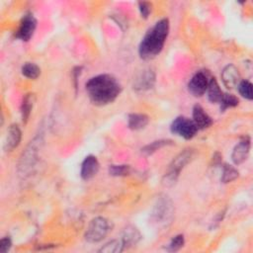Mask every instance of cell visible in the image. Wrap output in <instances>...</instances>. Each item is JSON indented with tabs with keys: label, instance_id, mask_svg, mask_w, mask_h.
<instances>
[{
	"label": "cell",
	"instance_id": "6da1fadb",
	"mask_svg": "<svg viewBox=\"0 0 253 253\" xmlns=\"http://www.w3.org/2000/svg\"><path fill=\"white\" fill-rule=\"evenodd\" d=\"M89 100L96 106L113 103L122 92L120 81L112 74H99L91 77L85 84Z\"/></svg>",
	"mask_w": 253,
	"mask_h": 253
},
{
	"label": "cell",
	"instance_id": "7a4b0ae2",
	"mask_svg": "<svg viewBox=\"0 0 253 253\" xmlns=\"http://www.w3.org/2000/svg\"><path fill=\"white\" fill-rule=\"evenodd\" d=\"M170 30V23L167 18L157 21L147 30L138 46L139 57L143 60L155 58L163 49Z\"/></svg>",
	"mask_w": 253,
	"mask_h": 253
},
{
	"label": "cell",
	"instance_id": "3957f363",
	"mask_svg": "<svg viewBox=\"0 0 253 253\" xmlns=\"http://www.w3.org/2000/svg\"><path fill=\"white\" fill-rule=\"evenodd\" d=\"M174 216V206L167 196H160L154 204L150 218L158 226H165L172 222Z\"/></svg>",
	"mask_w": 253,
	"mask_h": 253
},
{
	"label": "cell",
	"instance_id": "277c9868",
	"mask_svg": "<svg viewBox=\"0 0 253 253\" xmlns=\"http://www.w3.org/2000/svg\"><path fill=\"white\" fill-rule=\"evenodd\" d=\"M194 151L190 148L180 152L169 165L168 171L162 178V185L165 187H172L176 184L181 170L192 160Z\"/></svg>",
	"mask_w": 253,
	"mask_h": 253
},
{
	"label": "cell",
	"instance_id": "5b68a950",
	"mask_svg": "<svg viewBox=\"0 0 253 253\" xmlns=\"http://www.w3.org/2000/svg\"><path fill=\"white\" fill-rule=\"evenodd\" d=\"M110 230V221L103 216H97L91 219L89 222L84 234V238L89 243H97L103 240Z\"/></svg>",
	"mask_w": 253,
	"mask_h": 253
},
{
	"label": "cell",
	"instance_id": "8992f818",
	"mask_svg": "<svg viewBox=\"0 0 253 253\" xmlns=\"http://www.w3.org/2000/svg\"><path fill=\"white\" fill-rule=\"evenodd\" d=\"M170 130L173 134H176L185 139H192L198 132L199 128L193 122V120L180 116L174 119L170 125Z\"/></svg>",
	"mask_w": 253,
	"mask_h": 253
},
{
	"label": "cell",
	"instance_id": "52a82bcc",
	"mask_svg": "<svg viewBox=\"0 0 253 253\" xmlns=\"http://www.w3.org/2000/svg\"><path fill=\"white\" fill-rule=\"evenodd\" d=\"M156 81V75L151 67H143L133 77L132 88L136 92H145L153 88Z\"/></svg>",
	"mask_w": 253,
	"mask_h": 253
},
{
	"label": "cell",
	"instance_id": "ba28073f",
	"mask_svg": "<svg viewBox=\"0 0 253 253\" xmlns=\"http://www.w3.org/2000/svg\"><path fill=\"white\" fill-rule=\"evenodd\" d=\"M211 77L205 70L197 71L188 83V91L195 97L203 96L208 89Z\"/></svg>",
	"mask_w": 253,
	"mask_h": 253
},
{
	"label": "cell",
	"instance_id": "9c48e42d",
	"mask_svg": "<svg viewBox=\"0 0 253 253\" xmlns=\"http://www.w3.org/2000/svg\"><path fill=\"white\" fill-rule=\"evenodd\" d=\"M37 28V20L32 13H28L21 19L18 29L16 30L15 37L22 42H29Z\"/></svg>",
	"mask_w": 253,
	"mask_h": 253
},
{
	"label": "cell",
	"instance_id": "30bf717a",
	"mask_svg": "<svg viewBox=\"0 0 253 253\" xmlns=\"http://www.w3.org/2000/svg\"><path fill=\"white\" fill-rule=\"evenodd\" d=\"M41 139L39 137H36L33 141H31V143L23 153L19 163V169L21 171L26 172L31 167L34 166L38 157V149L40 147V143H39Z\"/></svg>",
	"mask_w": 253,
	"mask_h": 253
},
{
	"label": "cell",
	"instance_id": "8fae6325",
	"mask_svg": "<svg viewBox=\"0 0 253 253\" xmlns=\"http://www.w3.org/2000/svg\"><path fill=\"white\" fill-rule=\"evenodd\" d=\"M250 137L245 135L234 146L231 153V160L235 165H240L247 159L250 152Z\"/></svg>",
	"mask_w": 253,
	"mask_h": 253
},
{
	"label": "cell",
	"instance_id": "7c38bea8",
	"mask_svg": "<svg viewBox=\"0 0 253 253\" xmlns=\"http://www.w3.org/2000/svg\"><path fill=\"white\" fill-rule=\"evenodd\" d=\"M100 169V163L96 156L88 155L81 163L80 176L83 180H90L97 175Z\"/></svg>",
	"mask_w": 253,
	"mask_h": 253
},
{
	"label": "cell",
	"instance_id": "4fadbf2b",
	"mask_svg": "<svg viewBox=\"0 0 253 253\" xmlns=\"http://www.w3.org/2000/svg\"><path fill=\"white\" fill-rule=\"evenodd\" d=\"M221 81L227 89H233L237 87L241 80L238 68L234 64H227L221 71Z\"/></svg>",
	"mask_w": 253,
	"mask_h": 253
},
{
	"label": "cell",
	"instance_id": "5bb4252c",
	"mask_svg": "<svg viewBox=\"0 0 253 253\" xmlns=\"http://www.w3.org/2000/svg\"><path fill=\"white\" fill-rule=\"evenodd\" d=\"M22 139V131L19 127L18 125H11L8 127L7 130V135L4 141V150L6 152H10L12 150H14L16 147H18V145L20 144Z\"/></svg>",
	"mask_w": 253,
	"mask_h": 253
},
{
	"label": "cell",
	"instance_id": "9a60e30c",
	"mask_svg": "<svg viewBox=\"0 0 253 253\" xmlns=\"http://www.w3.org/2000/svg\"><path fill=\"white\" fill-rule=\"evenodd\" d=\"M193 122L197 126L199 129H205L210 127L212 125V120L209 116V114L204 110V108L200 105H195L193 107Z\"/></svg>",
	"mask_w": 253,
	"mask_h": 253
},
{
	"label": "cell",
	"instance_id": "2e32d148",
	"mask_svg": "<svg viewBox=\"0 0 253 253\" xmlns=\"http://www.w3.org/2000/svg\"><path fill=\"white\" fill-rule=\"evenodd\" d=\"M140 239H141V234L139 230L133 225H127L124 229L121 237V241L123 243L124 249L136 245Z\"/></svg>",
	"mask_w": 253,
	"mask_h": 253
},
{
	"label": "cell",
	"instance_id": "e0dca14e",
	"mask_svg": "<svg viewBox=\"0 0 253 253\" xmlns=\"http://www.w3.org/2000/svg\"><path fill=\"white\" fill-rule=\"evenodd\" d=\"M149 123V118L145 114L131 113L127 116V126L132 130L144 128Z\"/></svg>",
	"mask_w": 253,
	"mask_h": 253
},
{
	"label": "cell",
	"instance_id": "ac0fdd59",
	"mask_svg": "<svg viewBox=\"0 0 253 253\" xmlns=\"http://www.w3.org/2000/svg\"><path fill=\"white\" fill-rule=\"evenodd\" d=\"M35 102H36V96L34 93H28L23 98V102L21 105V115H22V120L24 124H27L31 116Z\"/></svg>",
	"mask_w": 253,
	"mask_h": 253
},
{
	"label": "cell",
	"instance_id": "d6986e66",
	"mask_svg": "<svg viewBox=\"0 0 253 253\" xmlns=\"http://www.w3.org/2000/svg\"><path fill=\"white\" fill-rule=\"evenodd\" d=\"M207 93H208V99L210 102L219 103L224 92L220 89L216 79L214 77H211L207 89Z\"/></svg>",
	"mask_w": 253,
	"mask_h": 253
},
{
	"label": "cell",
	"instance_id": "ffe728a7",
	"mask_svg": "<svg viewBox=\"0 0 253 253\" xmlns=\"http://www.w3.org/2000/svg\"><path fill=\"white\" fill-rule=\"evenodd\" d=\"M172 144V140L169 139H159V140H155L147 145H145L143 148H141V152L146 154V155H151L152 153H154L155 151L159 150L160 148L170 145Z\"/></svg>",
	"mask_w": 253,
	"mask_h": 253
},
{
	"label": "cell",
	"instance_id": "44dd1931",
	"mask_svg": "<svg viewBox=\"0 0 253 253\" xmlns=\"http://www.w3.org/2000/svg\"><path fill=\"white\" fill-rule=\"evenodd\" d=\"M22 74L29 79H37L41 74V68L34 62H26L22 66Z\"/></svg>",
	"mask_w": 253,
	"mask_h": 253
},
{
	"label": "cell",
	"instance_id": "7402d4cb",
	"mask_svg": "<svg viewBox=\"0 0 253 253\" xmlns=\"http://www.w3.org/2000/svg\"><path fill=\"white\" fill-rule=\"evenodd\" d=\"M238 176H239V172L234 166L228 165V164L223 165L222 174H221V182L222 183H224V184L230 183V182L234 181Z\"/></svg>",
	"mask_w": 253,
	"mask_h": 253
},
{
	"label": "cell",
	"instance_id": "603a6c76",
	"mask_svg": "<svg viewBox=\"0 0 253 253\" xmlns=\"http://www.w3.org/2000/svg\"><path fill=\"white\" fill-rule=\"evenodd\" d=\"M220 105V110L225 111L228 108L236 107L239 104V100L236 96L229 93H223L220 102L218 103Z\"/></svg>",
	"mask_w": 253,
	"mask_h": 253
},
{
	"label": "cell",
	"instance_id": "cb8c5ba5",
	"mask_svg": "<svg viewBox=\"0 0 253 253\" xmlns=\"http://www.w3.org/2000/svg\"><path fill=\"white\" fill-rule=\"evenodd\" d=\"M123 250L125 249L121 239H113L107 242L106 244H104V246H102L99 251L105 252V253H117V252H122Z\"/></svg>",
	"mask_w": 253,
	"mask_h": 253
},
{
	"label": "cell",
	"instance_id": "d4e9b609",
	"mask_svg": "<svg viewBox=\"0 0 253 253\" xmlns=\"http://www.w3.org/2000/svg\"><path fill=\"white\" fill-rule=\"evenodd\" d=\"M131 172V168L129 165L126 164H117V165H110L109 166V174L116 177L126 176Z\"/></svg>",
	"mask_w": 253,
	"mask_h": 253
},
{
	"label": "cell",
	"instance_id": "484cf974",
	"mask_svg": "<svg viewBox=\"0 0 253 253\" xmlns=\"http://www.w3.org/2000/svg\"><path fill=\"white\" fill-rule=\"evenodd\" d=\"M237 89L239 94L247 99V100H252L253 99V93H252V83L246 79L240 80V82L237 85Z\"/></svg>",
	"mask_w": 253,
	"mask_h": 253
},
{
	"label": "cell",
	"instance_id": "4316f807",
	"mask_svg": "<svg viewBox=\"0 0 253 253\" xmlns=\"http://www.w3.org/2000/svg\"><path fill=\"white\" fill-rule=\"evenodd\" d=\"M184 244H185L184 235L183 234H178L170 240V242L166 246V250L169 251V252H176V251L180 250L184 246Z\"/></svg>",
	"mask_w": 253,
	"mask_h": 253
},
{
	"label": "cell",
	"instance_id": "83f0119b",
	"mask_svg": "<svg viewBox=\"0 0 253 253\" xmlns=\"http://www.w3.org/2000/svg\"><path fill=\"white\" fill-rule=\"evenodd\" d=\"M151 10H152L151 3L145 2V1L138 2V11H139V14H140L141 18L147 19L149 17L150 13H151Z\"/></svg>",
	"mask_w": 253,
	"mask_h": 253
},
{
	"label": "cell",
	"instance_id": "f1b7e54d",
	"mask_svg": "<svg viewBox=\"0 0 253 253\" xmlns=\"http://www.w3.org/2000/svg\"><path fill=\"white\" fill-rule=\"evenodd\" d=\"M12 247V240L9 236H5L0 241V252L6 253L8 252Z\"/></svg>",
	"mask_w": 253,
	"mask_h": 253
}]
</instances>
